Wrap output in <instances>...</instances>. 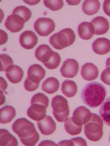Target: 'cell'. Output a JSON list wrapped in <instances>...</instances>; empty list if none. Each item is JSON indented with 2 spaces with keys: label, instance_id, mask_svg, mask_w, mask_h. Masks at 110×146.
Here are the masks:
<instances>
[{
  "label": "cell",
  "instance_id": "cell-9",
  "mask_svg": "<svg viewBox=\"0 0 110 146\" xmlns=\"http://www.w3.org/2000/svg\"><path fill=\"white\" fill-rule=\"evenodd\" d=\"M25 23L24 19L19 15L12 14L7 17L5 25L7 30L12 33L19 32L23 28Z\"/></svg>",
  "mask_w": 110,
  "mask_h": 146
},
{
  "label": "cell",
  "instance_id": "cell-27",
  "mask_svg": "<svg viewBox=\"0 0 110 146\" xmlns=\"http://www.w3.org/2000/svg\"><path fill=\"white\" fill-rule=\"evenodd\" d=\"M13 14H17L20 16L24 19L25 23L30 20L32 16V12L29 9L25 6H18L14 9Z\"/></svg>",
  "mask_w": 110,
  "mask_h": 146
},
{
  "label": "cell",
  "instance_id": "cell-42",
  "mask_svg": "<svg viewBox=\"0 0 110 146\" xmlns=\"http://www.w3.org/2000/svg\"><path fill=\"white\" fill-rule=\"evenodd\" d=\"M109 140H110V135Z\"/></svg>",
  "mask_w": 110,
  "mask_h": 146
},
{
  "label": "cell",
  "instance_id": "cell-13",
  "mask_svg": "<svg viewBox=\"0 0 110 146\" xmlns=\"http://www.w3.org/2000/svg\"><path fill=\"white\" fill-rule=\"evenodd\" d=\"M45 75V70L42 66L38 64H35L29 68L27 78L31 82L39 84Z\"/></svg>",
  "mask_w": 110,
  "mask_h": 146
},
{
  "label": "cell",
  "instance_id": "cell-14",
  "mask_svg": "<svg viewBox=\"0 0 110 146\" xmlns=\"http://www.w3.org/2000/svg\"><path fill=\"white\" fill-rule=\"evenodd\" d=\"M54 52L49 46L42 44L39 46L36 49L35 56L38 60L44 64L51 59Z\"/></svg>",
  "mask_w": 110,
  "mask_h": 146
},
{
  "label": "cell",
  "instance_id": "cell-7",
  "mask_svg": "<svg viewBox=\"0 0 110 146\" xmlns=\"http://www.w3.org/2000/svg\"><path fill=\"white\" fill-rule=\"evenodd\" d=\"M91 115V112L87 108L84 106H79L73 112L72 119L77 125L82 126L90 121Z\"/></svg>",
  "mask_w": 110,
  "mask_h": 146
},
{
  "label": "cell",
  "instance_id": "cell-1",
  "mask_svg": "<svg viewBox=\"0 0 110 146\" xmlns=\"http://www.w3.org/2000/svg\"><path fill=\"white\" fill-rule=\"evenodd\" d=\"M12 129L25 145L35 146L39 141V135L34 124L25 118L17 119L13 124Z\"/></svg>",
  "mask_w": 110,
  "mask_h": 146
},
{
  "label": "cell",
  "instance_id": "cell-23",
  "mask_svg": "<svg viewBox=\"0 0 110 146\" xmlns=\"http://www.w3.org/2000/svg\"><path fill=\"white\" fill-rule=\"evenodd\" d=\"M60 86L59 82L54 77L47 78L43 83L42 90L48 94H53L57 92Z\"/></svg>",
  "mask_w": 110,
  "mask_h": 146
},
{
  "label": "cell",
  "instance_id": "cell-22",
  "mask_svg": "<svg viewBox=\"0 0 110 146\" xmlns=\"http://www.w3.org/2000/svg\"><path fill=\"white\" fill-rule=\"evenodd\" d=\"M100 3L97 0H87L82 4V9L84 13L88 15H93L98 12Z\"/></svg>",
  "mask_w": 110,
  "mask_h": 146
},
{
  "label": "cell",
  "instance_id": "cell-11",
  "mask_svg": "<svg viewBox=\"0 0 110 146\" xmlns=\"http://www.w3.org/2000/svg\"><path fill=\"white\" fill-rule=\"evenodd\" d=\"M27 111L28 116L34 121H39L46 117V109L44 105L34 103L31 104Z\"/></svg>",
  "mask_w": 110,
  "mask_h": 146
},
{
  "label": "cell",
  "instance_id": "cell-25",
  "mask_svg": "<svg viewBox=\"0 0 110 146\" xmlns=\"http://www.w3.org/2000/svg\"><path fill=\"white\" fill-rule=\"evenodd\" d=\"M99 113L103 122L110 126V96L106 99L101 106Z\"/></svg>",
  "mask_w": 110,
  "mask_h": 146
},
{
  "label": "cell",
  "instance_id": "cell-20",
  "mask_svg": "<svg viewBox=\"0 0 110 146\" xmlns=\"http://www.w3.org/2000/svg\"><path fill=\"white\" fill-rule=\"evenodd\" d=\"M0 145L2 146L18 145L17 139L6 129L0 130Z\"/></svg>",
  "mask_w": 110,
  "mask_h": 146
},
{
  "label": "cell",
  "instance_id": "cell-21",
  "mask_svg": "<svg viewBox=\"0 0 110 146\" xmlns=\"http://www.w3.org/2000/svg\"><path fill=\"white\" fill-rule=\"evenodd\" d=\"M16 111L13 106H6L0 110V122L1 123H10L16 115Z\"/></svg>",
  "mask_w": 110,
  "mask_h": 146
},
{
  "label": "cell",
  "instance_id": "cell-30",
  "mask_svg": "<svg viewBox=\"0 0 110 146\" xmlns=\"http://www.w3.org/2000/svg\"><path fill=\"white\" fill-rule=\"evenodd\" d=\"M1 71H6L7 69L12 65L13 62L11 57L7 54H3L0 55Z\"/></svg>",
  "mask_w": 110,
  "mask_h": 146
},
{
  "label": "cell",
  "instance_id": "cell-41",
  "mask_svg": "<svg viewBox=\"0 0 110 146\" xmlns=\"http://www.w3.org/2000/svg\"><path fill=\"white\" fill-rule=\"evenodd\" d=\"M106 68H110V57L107 58V62H106Z\"/></svg>",
  "mask_w": 110,
  "mask_h": 146
},
{
  "label": "cell",
  "instance_id": "cell-3",
  "mask_svg": "<svg viewBox=\"0 0 110 146\" xmlns=\"http://www.w3.org/2000/svg\"><path fill=\"white\" fill-rule=\"evenodd\" d=\"M75 33L71 29H64L52 35L49 39L52 46L58 50H61L70 46L75 41Z\"/></svg>",
  "mask_w": 110,
  "mask_h": 146
},
{
  "label": "cell",
  "instance_id": "cell-2",
  "mask_svg": "<svg viewBox=\"0 0 110 146\" xmlns=\"http://www.w3.org/2000/svg\"><path fill=\"white\" fill-rule=\"evenodd\" d=\"M107 95V91L103 84L91 82L86 85L82 91L83 102L91 108H96L103 103Z\"/></svg>",
  "mask_w": 110,
  "mask_h": 146
},
{
  "label": "cell",
  "instance_id": "cell-37",
  "mask_svg": "<svg viewBox=\"0 0 110 146\" xmlns=\"http://www.w3.org/2000/svg\"><path fill=\"white\" fill-rule=\"evenodd\" d=\"M57 145L74 146V145H73L72 141L71 139H70V140H65L62 141L59 143L58 144H57Z\"/></svg>",
  "mask_w": 110,
  "mask_h": 146
},
{
  "label": "cell",
  "instance_id": "cell-10",
  "mask_svg": "<svg viewBox=\"0 0 110 146\" xmlns=\"http://www.w3.org/2000/svg\"><path fill=\"white\" fill-rule=\"evenodd\" d=\"M19 41L22 47L26 49H31L37 44L38 37L33 31H27L20 35Z\"/></svg>",
  "mask_w": 110,
  "mask_h": 146
},
{
  "label": "cell",
  "instance_id": "cell-40",
  "mask_svg": "<svg viewBox=\"0 0 110 146\" xmlns=\"http://www.w3.org/2000/svg\"><path fill=\"white\" fill-rule=\"evenodd\" d=\"M66 2H68V3L69 4V5H77L78 4L80 3V1H66Z\"/></svg>",
  "mask_w": 110,
  "mask_h": 146
},
{
  "label": "cell",
  "instance_id": "cell-29",
  "mask_svg": "<svg viewBox=\"0 0 110 146\" xmlns=\"http://www.w3.org/2000/svg\"><path fill=\"white\" fill-rule=\"evenodd\" d=\"M49 99L47 96L42 93H38L34 95L31 100V104L38 103L44 105L47 108L49 104Z\"/></svg>",
  "mask_w": 110,
  "mask_h": 146
},
{
  "label": "cell",
  "instance_id": "cell-17",
  "mask_svg": "<svg viewBox=\"0 0 110 146\" xmlns=\"http://www.w3.org/2000/svg\"><path fill=\"white\" fill-rule=\"evenodd\" d=\"M93 50L95 53L104 55L110 51V41L105 38H99L96 39L92 44Z\"/></svg>",
  "mask_w": 110,
  "mask_h": 146
},
{
  "label": "cell",
  "instance_id": "cell-28",
  "mask_svg": "<svg viewBox=\"0 0 110 146\" xmlns=\"http://www.w3.org/2000/svg\"><path fill=\"white\" fill-rule=\"evenodd\" d=\"M44 2L46 7L53 11L60 10L62 8L64 5L63 1L62 0H44Z\"/></svg>",
  "mask_w": 110,
  "mask_h": 146
},
{
  "label": "cell",
  "instance_id": "cell-4",
  "mask_svg": "<svg viewBox=\"0 0 110 146\" xmlns=\"http://www.w3.org/2000/svg\"><path fill=\"white\" fill-rule=\"evenodd\" d=\"M103 122L97 114L93 113L90 121L85 124V133L92 141H99L103 136Z\"/></svg>",
  "mask_w": 110,
  "mask_h": 146
},
{
  "label": "cell",
  "instance_id": "cell-36",
  "mask_svg": "<svg viewBox=\"0 0 110 146\" xmlns=\"http://www.w3.org/2000/svg\"><path fill=\"white\" fill-rule=\"evenodd\" d=\"M1 45L4 44L7 42V39H8V36L7 34L5 33L4 31L3 30H1Z\"/></svg>",
  "mask_w": 110,
  "mask_h": 146
},
{
  "label": "cell",
  "instance_id": "cell-33",
  "mask_svg": "<svg viewBox=\"0 0 110 146\" xmlns=\"http://www.w3.org/2000/svg\"><path fill=\"white\" fill-rule=\"evenodd\" d=\"M101 79L105 84L110 86V68H107L101 73Z\"/></svg>",
  "mask_w": 110,
  "mask_h": 146
},
{
  "label": "cell",
  "instance_id": "cell-39",
  "mask_svg": "<svg viewBox=\"0 0 110 146\" xmlns=\"http://www.w3.org/2000/svg\"><path fill=\"white\" fill-rule=\"evenodd\" d=\"M40 1H23V2L30 5H34L37 4L40 2Z\"/></svg>",
  "mask_w": 110,
  "mask_h": 146
},
{
  "label": "cell",
  "instance_id": "cell-12",
  "mask_svg": "<svg viewBox=\"0 0 110 146\" xmlns=\"http://www.w3.org/2000/svg\"><path fill=\"white\" fill-rule=\"evenodd\" d=\"M37 123L38 127L43 135H50L56 130V122L50 116H46L43 119L38 121Z\"/></svg>",
  "mask_w": 110,
  "mask_h": 146
},
{
  "label": "cell",
  "instance_id": "cell-24",
  "mask_svg": "<svg viewBox=\"0 0 110 146\" xmlns=\"http://www.w3.org/2000/svg\"><path fill=\"white\" fill-rule=\"evenodd\" d=\"M61 91L64 96L67 98L73 97L77 93L78 87L73 81L66 80L63 82Z\"/></svg>",
  "mask_w": 110,
  "mask_h": 146
},
{
  "label": "cell",
  "instance_id": "cell-6",
  "mask_svg": "<svg viewBox=\"0 0 110 146\" xmlns=\"http://www.w3.org/2000/svg\"><path fill=\"white\" fill-rule=\"evenodd\" d=\"M55 23L51 18L41 17L38 18L34 24V27L39 36H47L54 31Z\"/></svg>",
  "mask_w": 110,
  "mask_h": 146
},
{
  "label": "cell",
  "instance_id": "cell-32",
  "mask_svg": "<svg viewBox=\"0 0 110 146\" xmlns=\"http://www.w3.org/2000/svg\"><path fill=\"white\" fill-rule=\"evenodd\" d=\"M39 84L34 83L29 80L27 78H26L24 82V86L26 90L29 92L36 90L39 86Z\"/></svg>",
  "mask_w": 110,
  "mask_h": 146
},
{
  "label": "cell",
  "instance_id": "cell-8",
  "mask_svg": "<svg viewBox=\"0 0 110 146\" xmlns=\"http://www.w3.org/2000/svg\"><path fill=\"white\" fill-rule=\"evenodd\" d=\"M79 64L78 62L74 59H68L64 61L60 72L64 77L73 78L78 74Z\"/></svg>",
  "mask_w": 110,
  "mask_h": 146
},
{
  "label": "cell",
  "instance_id": "cell-5",
  "mask_svg": "<svg viewBox=\"0 0 110 146\" xmlns=\"http://www.w3.org/2000/svg\"><path fill=\"white\" fill-rule=\"evenodd\" d=\"M52 106L53 115L58 122H64L68 119L69 109L66 98L60 95L54 96L52 99Z\"/></svg>",
  "mask_w": 110,
  "mask_h": 146
},
{
  "label": "cell",
  "instance_id": "cell-35",
  "mask_svg": "<svg viewBox=\"0 0 110 146\" xmlns=\"http://www.w3.org/2000/svg\"><path fill=\"white\" fill-rule=\"evenodd\" d=\"M103 7L105 13L108 16L110 17V0L104 1Z\"/></svg>",
  "mask_w": 110,
  "mask_h": 146
},
{
  "label": "cell",
  "instance_id": "cell-34",
  "mask_svg": "<svg viewBox=\"0 0 110 146\" xmlns=\"http://www.w3.org/2000/svg\"><path fill=\"white\" fill-rule=\"evenodd\" d=\"M71 140L72 141L74 146H87L86 141L80 137L73 138Z\"/></svg>",
  "mask_w": 110,
  "mask_h": 146
},
{
  "label": "cell",
  "instance_id": "cell-15",
  "mask_svg": "<svg viewBox=\"0 0 110 146\" xmlns=\"http://www.w3.org/2000/svg\"><path fill=\"white\" fill-rule=\"evenodd\" d=\"M5 72L7 79L13 84H17L20 82L24 74L23 69L15 65H12Z\"/></svg>",
  "mask_w": 110,
  "mask_h": 146
},
{
  "label": "cell",
  "instance_id": "cell-31",
  "mask_svg": "<svg viewBox=\"0 0 110 146\" xmlns=\"http://www.w3.org/2000/svg\"><path fill=\"white\" fill-rule=\"evenodd\" d=\"M61 57L58 53L55 52L53 56L48 62L44 64L47 68L49 70H54L58 67L61 62Z\"/></svg>",
  "mask_w": 110,
  "mask_h": 146
},
{
  "label": "cell",
  "instance_id": "cell-19",
  "mask_svg": "<svg viewBox=\"0 0 110 146\" xmlns=\"http://www.w3.org/2000/svg\"><path fill=\"white\" fill-rule=\"evenodd\" d=\"M78 33L80 37L82 40H90L95 33L93 25L89 22H82L78 26Z\"/></svg>",
  "mask_w": 110,
  "mask_h": 146
},
{
  "label": "cell",
  "instance_id": "cell-38",
  "mask_svg": "<svg viewBox=\"0 0 110 146\" xmlns=\"http://www.w3.org/2000/svg\"><path fill=\"white\" fill-rule=\"evenodd\" d=\"M49 144H50L51 145H56L54 142L51 141L46 140L42 142L39 145V146L50 145Z\"/></svg>",
  "mask_w": 110,
  "mask_h": 146
},
{
  "label": "cell",
  "instance_id": "cell-18",
  "mask_svg": "<svg viewBox=\"0 0 110 146\" xmlns=\"http://www.w3.org/2000/svg\"><path fill=\"white\" fill-rule=\"evenodd\" d=\"M91 23L94 26L95 35H104L109 29V23L108 19L104 17H97L94 18Z\"/></svg>",
  "mask_w": 110,
  "mask_h": 146
},
{
  "label": "cell",
  "instance_id": "cell-26",
  "mask_svg": "<svg viewBox=\"0 0 110 146\" xmlns=\"http://www.w3.org/2000/svg\"><path fill=\"white\" fill-rule=\"evenodd\" d=\"M67 132L72 135H79L82 131V126H78L73 122L72 118H68L64 123Z\"/></svg>",
  "mask_w": 110,
  "mask_h": 146
},
{
  "label": "cell",
  "instance_id": "cell-16",
  "mask_svg": "<svg viewBox=\"0 0 110 146\" xmlns=\"http://www.w3.org/2000/svg\"><path fill=\"white\" fill-rule=\"evenodd\" d=\"M99 71L98 68L92 63H86L82 66L81 75L86 81H92L98 77Z\"/></svg>",
  "mask_w": 110,
  "mask_h": 146
}]
</instances>
